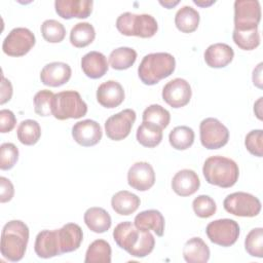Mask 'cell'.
Wrapping results in <instances>:
<instances>
[{
    "label": "cell",
    "instance_id": "obj_1",
    "mask_svg": "<svg viewBox=\"0 0 263 263\" xmlns=\"http://www.w3.org/2000/svg\"><path fill=\"white\" fill-rule=\"evenodd\" d=\"M113 238L119 248L137 258L146 257L155 246V238L150 231L141 230L129 221L121 222L115 227Z\"/></svg>",
    "mask_w": 263,
    "mask_h": 263
},
{
    "label": "cell",
    "instance_id": "obj_2",
    "mask_svg": "<svg viewBox=\"0 0 263 263\" xmlns=\"http://www.w3.org/2000/svg\"><path fill=\"white\" fill-rule=\"evenodd\" d=\"M29 240V228L21 220L7 222L1 232V255L11 261L16 262L25 256Z\"/></svg>",
    "mask_w": 263,
    "mask_h": 263
},
{
    "label": "cell",
    "instance_id": "obj_3",
    "mask_svg": "<svg viewBox=\"0 0 263 263\" xmlns=\"http://www.w3.org/2000/svg\"><path fill=\"white\" fill-rule=\"evenodd\" d=\"M176 60L168 52H153L145 55L138 68V75L146 85H154L173 74Z\"/></svg>",
    "mask_w": 263,
    "mask_h": 263
},
{
    "label": "cell",
    "instance_id": "obj_4",
    "mask_svg": "<svg viewBox=\"0 0 263 263\" xmlns=\"http://www.w3.org/2000/svg\"><path fill=\"white\" fill-rule=\"evenodd\" d=\"M202 173L209 184L229 188L237 182L239 168L234 160L216 155L209 157L204 161Z\"/></svg>",
    "mask_w": 263,
    "mask_h": 263
},
{
    "label": "cell",
    "instance_id": "obj_5",
    "mask_svg": "<svg viewBox=\"0 0 263 263\" xmlns=\"http://www.w3.org/2000/svg\"><path fill=\"white\" fill-rule=\"evenodd\" d=\"M51 111L59 120L78 119L87 113V105L78 91L65 90L53 96Z\"/></svg>",
    "mask_w": 263,
    "mask_h": 263
},
{
    "label": "cell",
    "instance_id": "obj_6",
    "mask_svg": "<svg viewBox=\"0 0 263 263\" xmlns=\"http://www.w3.org/2000/svg\"><path fill=\"white\" fill-rule=\"evenodd\" d=\"M116 28L125 36L150 38L156 34L158 25L156 20L150 14L124 12L117 17Z\"/></svg>",
    "mask_w": 263,
    "mask_h": 263
},
{
    "label": "cell",
    "instance_id": "obj_7",
    "mask_svg": "<svg viewBox=\"0 0 263 263\" xmlns=\"http://www.w3.org/2000/svg\"><path fill=\"white\" fill-rule=\"evenodd\" d=\"M226 212L238 217H255L261 211L260 200L247 192H234L227 195L223 201Z\"/></svg>",
    "mask_w": 263,
    "mask_h": 263
},
{
    "label": "cell",
    "instance_id": "obj_8",
    "mask_svg": "<svg viewBox=\"0 0 263 263\" xmlns=\"http://www.w3.org/2000/svg\"><path fill=\"white\" fill-rule=\"evenodd\" d=\"M199 134L201 145L210 150L222 148L229 140L228 128L217 118L213 117L205 118L200 122Z\"/></svg>",
    "mask_w": 263,
    "mask_h": 263
},
{
    "label": "cell",
    "instance_id": "obj_9",
    "mask_svg": "<svg viewBox=\"0 0 263 263\" xmlns=\"http://www.w3.org/2000/svg\"><path fill=\"white\" fill-rule=\"evenodd\" d=\"M205 233L213 243L230 247L236 242L239 236V226L232 219H218L208 224Z\"/></svg>",
    "mask_w": 263,
    "mask_h": 263
},
{
    "label": "cell",
    "instance_id": "obj_10",
    "mask_svg": "<svg viewBox=\"0 0 263 263\" xmlns=\"http://www.w3.org/2000/svg\"><path fill=\"white\" fill-rule=\"evenodd\" d=\"M35 35L27 28H14L5 37L2 50L9 57H23L35 45Z\"/></svg>",
    "mask_w": 263,
    "mask_h": 263
},
{
    "label": "cell",
    "instance_id": "obj_11",
    "mask_svg": "<svg viewBox=\"0 0 263 263\" xmlns=\"http://www.w3.org/2000/svg\"><path fill=\"white\" fill-rule=\"evenodd\" d=\"M261 20V7L257 0H236L234 2V29L258 28Z\"/></svg>",
    "mask_w": 263,
    "mask_h": 263
},
{
    "label": "cell",
    "instance_id": "obj_12",
    "mask_svg": "<svg viewBox=\"0 0 263 263\" xmlns=\"http://www.w3.org/2000/svg\"><path fill=\"white\" fill-rule=\"evenodd\" d=\"M136 117V112L133 109H124L110 116L105 122L107 137L113 141L125 139L132 130Z\"/></svg>",
    "mask_w": 263,
    "mask_h": 263
},
{
    "label": "cell",
    "instance_id": "obj_13",
    "mask_svg": "<svg viewBox=\"0 0 263 263\" xmlns=\"http://www.w3.org/2000/svg\"><path fill=\"white\" fill-rule=\"evenodd\" d=\"M191 96V86L183 78H175L168 81L162 88L163 101L173 108L186 106L190 102Z\"/></svg>",
    "mask_w": 263,
    "mask_h": 263
},
{
    "label": "cell",
    "instance_id": "obj_14",
    "mask_svg": "<svg viewBox=\"0 0 263 263\" xmlns=\"http://www.w3.org/2000/svg\"><path fill=\"white\" fill-rule=\"evenodd\" d=\"M127 183L138 191L150 189L155 183V173L152 165L146 161L134 163L127 172Z\"/></svg>",
    "mask_w": 263,
    "mask_h": 263
},
{
    "label": "cell",
    "instance_id": "obj_15",
    "mask_svg": "<svg viewBox=\"0 0 263 263\" xmlns=\"http://www.w3.org/2000/svg\"><path fill=\"white\" fill-rule=\"evenodd\" d=\"M103 136L100 124L91 119L76 122L72 127V137L79 145L90 147L97 145Z\"/></svg>",
    "mask_w": 263,
    "mask_h": 263
},
{
    "label": "cell",
    "instance_id": "obj_16",
    "mask_svg": "<svg viewBox=\"0 0 263 263\" xmlns=\"http://www.w3.org/2000/svg\"><path fill=\"white\" fill-rule=\"evenodd\" d=\"M91 0H55V12L65 20L86 18L92 11Z\"/></svg>",
    "mask_w": 263,
    "mask_h": 263
},
{
    "label": "cell",
    "instance_id": "obj_17",
    "mask_svg": "<svg viewBox=\"0 0 263 263\" xmlns=\"http://www.w3.org/2000/svg\"><path fill=\"white\" fill-rule=\"evenodd\" d=\"M71 67L63 62H52L43 67L40 79L44 85L58 87L67 83L71 78Z\"/></svg>",
    "mask_w": 263,
    "mask_h": 263
},
{
    "label": "cell",
    "instance_id": "obj_18",
    "mask_svg": "<svg viewBox=\"0 0 263 263\" xmlns=\"http://www.w3.org/2000/svg\"><path fill=\"white\" fill-rule=\"evenodd\" d=\"M124 89L115 80L103 82L97 89V101L105 108L118 107L124 101Z\"/></svg>",
    "mask_w": 263,
    "mask_h": 263
},
{
    "label": "cell",
    "instance_id": "obj_19",
    "mask_svg": "<svg viewBox=\"0 0 263 263\" xmlns=\"http://www.w3.org/2000/svg\"><path fill=\"white\" fill-rule=\"evenodd\" d=\"M34 250L39 258L48 259L62 255L55 230H42L36 236Z\"/></svg>",
    "mask_w": 263,
    "mask_h": 263
},
{
    "label": "cell",
    "instance_id": "obj_20",
    "mask_svg": "<svg viewBox=\"0 0 263 263\" xmlns=\"http://www.w3.org/2000/svg\"><path fill=\"white\" fill-rule=\"evenodd\" d=\"M200 186L197 174L192 170H181L173 177L172 188L180 196H190L194 194Z\"/></svg>",
    "mask_w": 263,
    "mask_h": 263
},
{
    "label": "cell",
    "instance_id": "obj_21",
    "mask_svg": "<svg viewBox=\"0 0 263 263\" xmlns=\"http://www.w3.org/2000/svg\"><path fill=\"white\" fill-rule=\"evenodd\" d=\"M57 233L62 254L76 251L83 239L82 229L75 223L65 224L62 228L57 229Z\"/></svg>",
    "mask_w": 263,
    "mask_h": 263
},
{
    "label": "cell",
    "instance_id": "obj_22",
    "mask_svg": "<svg viewBox=\"0 0 263 263\" xmlns=\"http://www.w3.org/2000/svg\"><path fill=\"white\" fill-rule=\"evenodd\" d=\"M204 61L211 68H224L230 64L234 57L232 47L226 43H215L204 51Z\"/></svg>",
    "mask_w": 263,
    "mask_h": 263
},
{
    "label": "cell",
    "instance_id": "obj_23",
    "mask_svg": "<svg viewBox=\"0 0 263 263\" xmlns=\"http://www.w3.org/2000/svg\"><path fill=\"white\" fill-rule=\"evenodd\" d=\"M81 69L87 77L98 79L107 73L109 66L106 57L102 52L89 51L81 59Z\"/></svg>",
    "mask_w": 263,
    "mask_h": 263
},
{
    "label": "cell",
    "instance_id": "obj_24",
    "mask_svg": "<svg viewBox=\"0 0 263 263\" xmlns=\"http://www.w3.org/2000/svg\"><path fill=\"white\" fill-rule=\"evenodd\" d=\"M134 224L141 230H153L157 236H162L164 233V218L157 210L141 212L135 217Z\"/></svg>",
    "mask_w": 263,
    "mask_h": 263
},
{
    "label": "cell",
    "instance_id": "obj_25",
    "mask_svg": "<svg viewBox=\"0 0 263 263\" xmlns=\"http://www.w3.org/2000/svg\"><path fill=\"white\" fill-rule=\"evenodd\" d=\"M140 197L127 190H121L115 193L111 199V205L115 213L121 216L134 214L140 206Z\"/></svg>",
    "mask_w": 263,
    "mask_h": 263
},
{
    "label": "cell",
    "instance_id": "obj_26",
    "mask_svg": "<svg viewBox=\"0 0 263 263\" xmlns=\"http://www.w3.org/2000/svg\"><path fill=\"white\" fill-rule=\"evenodd\" d=\"M183 257L188 263H205L210 259V249L200 237H192L183 247Z\"/></svg>",
    "mask_w": 263,
    "mask_h": 263
},
{
    "label": "cell",
    "instance_id": "obj_27",
    "mask_svg": "<svg viewBox=\"0 0 263 263\" xmlns=\"http://www.w3.org/2000/svg\"><path fill=\"white\" fill-rule=\"evenodd\" d=\"M84 223L96 233H104L111 227L112 221L109 213L103 208L92 206L84 213Z\"/></svg>",
    "mask_w": 263,
    "mask_h": 263
},
{
    "label": "cell",
    "instance_id": "obj_28",
    "mask_svg": "<svg viewBox=\"0 0 263 263\" xmlns=\"http://www.w3.org/2000/svg\"><path fill=\"white\" fill-rule=\"evenodd\" d=\"M199 13L193 7L185 5L175 15V25L183 33L194 32L199 24Z\"/></svg>",
    "mask_w": 263,
    "mask_h": 263
},
{
    "label": "cell",
    "instance_id": "obj_29",
    "mask_svg": "<svg viewBox=\"0 0 263 263\" xmlns=\"http://www.w3.org/2000/svg\"><path fill=\"white\" fill-rule=\"evenodd\" d=\"M96 38V31L89 23H77L70 32V42L77 48L89 45Z\"/></svg>",
    "mask_w": 263,
    "mask_h": 263
},
{
    "label": "cell",
    "instance_id": "obj_30",
    "mask_svg": "<svg viewBox=\"0 0 263 263\" xmlns=\"http://www.w3.org/2000/svg\"><path fill=\"white\" fill-rule=\"evenodd\" d=\"M136 137L142 146L153 148L160 144L162 140V129L155 124L143 121L137 129Z\"/></svg>",
    "mask_w": 263,
    "mask_h": 263
},
{
    "label": "cell",
    "instance_id": "obj_31",
    "mask_svg": "<svg viewBox=\"0 0 263 263\" xmlns=\"http://www.w3.org/2000/svg\"><path fill=\"white\" fill-rule=\"evenodd\" d=\"M85 263H110L111 262V247L104 239L92 241L85 253Z\"/></svg>",
    "mask_w": 263,
    "mask_h": 263
},
{
    "label": "cell",
    "instance_id": "obj_32",
    "mask_svg": "<svg viewBox=\"0 0 263 263\" xmlns=\"http://www.w3.org/2000/svg\"><path fill=\"white\" fill-rule=\"evenodd\" d=\"M137 60V51L130 47H118L111 51L109 55L110 66L115 70H126L130 68Z\"/></svg>",
    "mask_w": 263,
    "mask_h": 263
},
{
    "label": "cell",
    "instance_id": "obj_33",
    "mask_svg": "<svg viewBox=\"0 0 263 263\" xmlns=\"http://www.w3.org/2000/svg\"><path fill=\"white\" fill-rule=\"evenodd\" d=\"M16 136L22 144L27 146L34 145L41 137V127L36 120L26 119L18 124Z\"/></svg>",
    "mask_w": 263,
    "mask_h": 263
},
{
    "label": "cell",
    "instance_id": "obj_34",
    "mask_svg": "<svg viewBox=\"0 0 263 263\" xmlns=\"http://www.w3.org/2000/svg\"><path fill=\"white\" fill-rule=\"evenodd\" d=\"M194 137L195 135L191 127L180 125L171 130L168 135V141L173 148L177 150H185L192 146Z\"/></svg>",
    "mask_w": 263,
    "mask_h": 263
},
{
    "label": "cell",
    "instance_id": "obj_35",
    "mask_svg": "<svg viewBox=\"0 0 263 263\" xmlns=\"http://www.w3.org/2000/svg\"><path fill=\"white\" fill-rule=\"evenodd\" d=\"M232 38L234 43L243 50H253L260 44L258 28L247 30H233Z\"/></svg>",
    "mask_w": 263,
    "mask_h": 263
},
{
    "label": "cell",
    "instance_id": "obj_36",
    "mask_svg": "<svg viewBox=\"0 0 263 263\" xmlns=\"http://www.w3.org/2000/svg\"><path fill=\"white\" fill-rule=\"evenodd\" d=\"M142 118L143 121L155 124L161 129H163L168 125L171 121V114L162 106L153 104L144 110Z\"/></svg>",
    "mask_w": 263,
    "mask_h": 263
},
{
    "label": "cell",
    "instance_id": "obj_37",
    "mask_svg": "<svg viewBox=\"0 0 263 263\" xmlns=\"http://www.w3.org/2000/svg\"><path fill=\"white\" fill-rule=\"evenodd\" d=\"M41 34L47 42L59 43L64 40L66 29L63 24L55 20H46L41 25Z\"/></svg>",
    "mask_w": 263,
    "mask_h": 263
},
{
    "label": "cell",
    "instance_id": "obj_38",
    "mask_svg": "<svg viewBox=\"0 0 263 263\" xmlns=\"http://www.w3.org/2000/svg\"><path fill=\"white\" fill-rule=\"evenodd\" d=\"M245 249L250 256L263 257V228L257 227L248 233L245 239Z\"/></svg>",
    "mask_w": 263,
    "mask_h": 263
},
{
    "label": "cell",
    "instance_id": "obj_39",
    "mask_svg": "<svg viewBox=\"0 0 263 263\" xmlns=\"http://www.w3.org/2000/svg\"><path fill=\"white\" fill-rule=\"evenodd\" d=\"M54 93L48 89L39 90L33 99L34 111L39 116H50L52 115L51 104Z\"/></svg>",
    "mask_w": 263,
    "mask_h": 263
},
{
    "label": "cell",
    "instance_id": "obj_40",
    "mask_svg": "<svg viewBox=\"0 0 263 263\" xmlns=\"http://www.w3.org/2000/svg\"><path fill=\"white\" fill-rule=\"evenodd\" d=\"M192 208L196 216L199 218L212 217L216 211L217 205L215 200L209 195H198L192 201Z\"/></svg>",
    "mask_w": 263,
    "mask_h": 263
},
{
    "label": "cell",
    "instance_id": "obj_41",
    "mask_svg": "<svg viewBox=\"0 0 263 263\" xmlns=\"http://www.w3.org/2000/svg\"><path fill=\"white\" fill-rule=\"evenodd\" d=\"M18 159V149L12 143H3L0 146V168L10 170Z\"/></svg>",
    "mask_w": 263,
    "mask_h": 263
},
{
    "label": "cell",
    "instance_id": "obj_42",
    "mask_svg": "<svg viewBox=\"0 0 263 263\" xmlns=\"http://www.w3.org/2000/svg\"><path fill=\"white\" fill-rule=\"evenodd\" d=\"M245 145L247 150L257 157H262L263 155V130L253 129L251 130L245 139Z\"/></svg>",
    "mask_w": 263,
    "mask_h": 263
},
{
    "label": "cell",
    "instance_id": "obj_43",
    "mask_svg": "<svg viewBox=\"0 0 263 263\" xmlns=\"http://www.w3.org/2000/svg\"><path fill=\"white\" fill-rule=\"evenodd\" d=\"M16 123V118L12 111L8 109H2L0 111V132L2 134L9 133L13 129Z\"/></svg>",
    "mask_w": 263,
    "mask_h": 263
},
{
    "label": "cell",
    "instance_id": "obj_44",
    "mask_svg": "<svg viewBox=\"0 0 263 263\" xmlns=\"http://www.w3.org/2000/svg\"><path fill=\"white\" fill-rule=\"evenodd\" d=\"M0 201L3 203L11 200L14 195V187L10 180L5 177H0Z\"/></svg>",
    "mask_w": 263,
    "mask_h": 263
},
{
    "label": "cell",
    "instance_id": "obj_45",
    "mask_svg": "<svg viewBox=\"0 0 263 263\" xmlns=\"http://www.w3.org/2000/svg\"><path fill=\"white\" fill-rule=\"evenodd\" d=\"M12 97V85L8 79L4 77V75L1 76V100L0 104L3 105L6 102H8Z\"/></svg>",
    "mask_w": 263,
    "mask_h": 263
},
{
    "label": "cell",
    "instance_id": "obj_46",
    "mask_svg": "<svg viewBox=\"0 0 263 263\" xmlns=\"http://www.w3.org/2000/svg\"><path fill=\"white\" fill-rule=\"evenodd\" d=\"M193 2H194L196 5L200 6V7H208V6H210V5H212V4L215 3L214 0H210V1H205V0H193Z\"/></svg>",
    "mask_w": 263,
    "mask_h": 263
},
{
    "label": "cell",
    "instance_id": "obj_47",
    "mask_svg": "<svg viewBox=\"0 0 263 263\" xmlns=\"http://www.w3.org/2000/svg\"><path fill=\"white\" fill-rule=\"evenodd\" d=\"M261 103H262V98H259V100L256 102V104L254 105V112L256 113L257 117L259 119H262V116H261V112L260 111H257V109H261Z\"/></svg>",
    "mask_w": 263,
    "mask_h": 263
},
{
    "label": "cell",
    "instance_id": "obj_48",
    "mask_svg": "<svg viewBox=\"0 0 263 263\" xmlns=\"http://www.w3.org/2000/svg\"><path fill=\"white\" fill-rule=\"evenodd\" d=\"M161 5H163L164 7H166V8H173L174 6H176L178 3H179V1H160L159 2Z\"/></svg>",
    "mask_w": 263,
    "mask_h": 263
}]
</instances>
